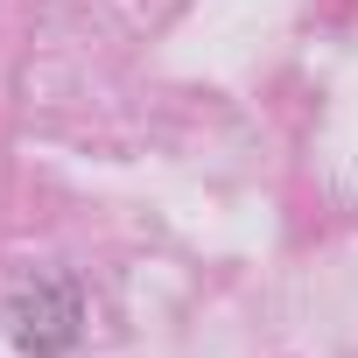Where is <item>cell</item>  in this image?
Returning <instances> with one entry per match:
<instances>
[{
  "instance_id": "obj_1",
  "label": "cell",
  "mask_w": 358,
  "mask_h": 358,
  "mask_svg": "<svg viewBox=\"0 0 358 358\" xmlns=\"http://www.w3.org/2000/svg\"><path fill=\"white\" fill-rule=\"evenodd\" d=\"M85 330V302H78V281L64 274H22L8 288V337L22 358H71Z\"/></svg>"
}]
</instances>
